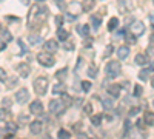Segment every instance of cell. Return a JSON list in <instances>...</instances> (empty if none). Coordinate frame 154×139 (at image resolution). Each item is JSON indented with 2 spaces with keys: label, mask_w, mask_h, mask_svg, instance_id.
Segmentation results:
<instances>
[{
  "label": "cell",
  "mask_w": 154,
  "mask_h": 139,
  "mask_svg": "<svg viewBox=\"0 0 154 139\" xmlns=\"http://www.w3.org/2000/svg\"><path fill=\"white\" fill-rule=\"evenodd\" d=\"M128 56H130V48H128V46H120V48H117V57H119L120 60H125Z\"/></svg>",
  "instance_id": "7c38bea8"
},
{
  "label": "cell",
  "mask_w": 154,
  "mask_h": 139,
  "mask_svg": "<svg viewBox=\"0 0 154 139\" xmlns=\"http://www.w3.org/2000/svg\"><path fill=\"white\" fill-rule=\"evenodd\" d=\"M34 91L37 96H45L48 91V79L46 77H37L34 81Z\"/></svg>",
  "instance_id": "7a4b0ae2"
},
{
  "label": "cell",
  "mask_w": 154,
  "mask_h": 139,
  "mask_svg": "<svg viewBox=\"0 0 154 139\" xmlns=\"http://www.w3.org/2000/svg\"><path fill=\"white\" fill-rule=\"evenodd\" d=\"M8 79V76H6V71L3 70V68H0V81H2V82H5Z\"/></svg>",
  "instance_id": "836d02e7"
},
{
  "label": "cell",
  "mask_w": 154,
  "mask_h": 139,
  "mask_svg": "<svg viewBox=\"0 0 154 139\" xmlns=\"http://www.w3.org/2000/svg\"><path fill=\"white\" fill-rule=\"evenodd\" d=\"M120 85H117V84H112V85H109L108 88H106V91H108V94L109 96H112V97H119L120 96Z\"/></svg>",
  "instance_id": "9c48e42d"
},
{
  "label": "cell",
  "mask_w": 154,
  "mask_h": 139,
  "mask_svg": "<svg viewBox=\"0 0 154 139\" xmlns=\"http://www.w3.org/2000/svg\"><path fill=\"white\" fill-rule=\"evenodd\" d=\"M131 33L134 34V36H140L143 31H145V25L142 23V22H139V20H136L133 25H131Z\"/></svg>",
  "instance_id": "8992f818"
},
{
  "label": "cell",
  "mask_w": 154,
  "mask_h": 139,
  "mask_svg": "<svg viewBox=\"0 0 154 139\" xmlns=\"http://www.w3.org/2000/svg\"><path fill=\"white\" fill-rule=\"evenodd\" d=\"M62 102L65 104V105H68V107H69V105L72 104V97H71V96H68V94L65 93V94H62Z\"/></svg>",
  "instance_id": "484cf974"
},
{
  "label": "cell",
  "mask_w": 154,
  "mask_h": 139,
  "mask_svg": "<svg viewBox=\"0 0 154 139\" xmlns=\"http://www.w3.org/2000/svg\"><path fill=\"white\" fill-rule=\"evenodd\" d=\"M149 19H151V22H152V27H154V12H152V14L149 16Z\"/></svg>",
  "instance_id": "bcb514c9"
},
{
  "label": "cell",
  "mask_w": 154,
  "mask_h": 139,
  "mask_svg": "<svg viewBox=\"0 0 154 139\" xmlns=\"http://www.w3.org/2000/svg\"><path fill=\"white\" fill-rule=\"evenodd\" d=\"M65 108H66V105L62 102V99H53L49 102V111L54 113V115H62Z\"/></svg>",
  "instance_id": "277c9868"
},
{
  "label": "cell",
  "mask_w": 154,
  "mask_h": 139,
  "mask_svg": "<svg viewBox=\"0 0 154 139\" xmlns=\"http://www.w3.org/2000/svg\"><path fill=\"white\" fill-rule=\"evenodd\" d=\"M91 23H93V28H94V30H99L100 23H102V19H100V16H97V14H93V17H91Z\"/></svg>",
  "instance_id": "d6986e66"
},
{
  "label": "cell",
  "mask_w": 154,
  "mask_h": 139,
  "mask_svg": "<svg viewBox=\"0 0 154 139\" xmlns=\"http://www.w3.org/2000/svg\"><path fill=\"white\" fill-rule=\"evenodd\" d=\"M54 3L59 6L60 11H65L66 9V3H65V0H54Z\"/></svg>",
  "instance_id": "4316f807"
},
{
  "label": "cell",
  "mask_w": 154,
  "mask_h": 139,
  "mask_svg": "<svg viewBox=\"0 0 154 139\" xmlns=\"http://www.w3.org/2000/svg\"><path fill=\"white\" fill-rule=\"evenodd\" d=\"M142 85H136V88H134V96L136 97H140V94H142Z\"/></svg>",
  "instance_id": "1f68e13d"
},
{
  "label": "cell",
  "mask_w": 154,
  "mask_h": 139,
  "mask_svg": "<svg viewBox=\"0 0 154 139\" xmlns=\"http://www.w3.org/2000/svg\"><path fill=\"white\" fill-rule=\"evenodd\" d=\"M152 104H154V102H152Z\"/></svg>",
  "instance_id": "f5cc1de1"
},
{
  "label": "cell",
  "mask_w": 154,
  "mask_h": 139,
  "mask_svg": "<svg viewBox=\"0 0 154 139\" xmlns=\"http://www.w3.org/2000/svg\"><path fill=\"white\" fill-rule=\"evenodd\" d=\"M16 100L20 104V105H23V104H26L28 100H29V91L26 90V88H20V90L16 93Z\"/></svg>",
  "instance_id": "5b68a950"
},
{
  "label": "cell",
  "mask_w": 154,
  "mask_h": 139,
  "mask_svg": "<svg viewBox=\"0 0 154 139\" xmlns=\"http://www.w3.org/2000/svg\"><path fill=\"white\" fill-rule=\"evenodd\" d=\"M82 88H83V91H89V88H91V84H89L88 81H83V82H82Z\"/></svg>",
  "instance_id": "d590c367"
},
{
  "label": "cell",
  "mask_w": 154,
  "mask_h": 139,
  "mask_svg": "<svg viewBox=\"0 0 154 139\" xmlns=\"http://www.w3.org/2000/svg\"><path fill=\"white\" fill-rule=\"evenodd\" d=\"M102 105H103L105 110H112V100L105 97V99H102Z\"/></svg>",
  "instance_id": "cb8c5ba5"
},
{
  "label": "cell",
  "mask_w": 154,
  "mask_h": 139,
  "mask_svg": "<svg viewBox=\"0 0 154 139\" xmlns=\"http://www.w3.org/2000/svg\"><path fill=\"white\" fill-rule=\"evenodd\" d=\"M53 93H54V94H65V93H66V87L63 85L62 82H59L57 85L53 87Z\"/></svg>",
  "instance_id": "4fadbf2b"
},
{
  "label": "cell",
  "mask_w": 154,
  "mask_h": 139,
  "mask_svg": "<svg viewBox=\"0 0 154 139\" xmlns=\"http://www.w3.org/2000/svg\"><path fill=\"white\" fill-rule=\"evenodd\" d=\"M5 128H6L9 133H16V131L19 130V125H17L16 122H11V121H8V122L5 124Z\"/></svg>",
  "instance_id": "2e32d148"
},
{
  "label": "cell",
  "mask_w": 154,
  "mask_h": 139,
  "mask_svg": "<svg viewBox=\"0 0 154 139\" xmlns=\"http://www.w3.org/2000/svg\"><path fill=\"white\" fill-rule=\"evenodd\" d=\"M42 122L40 121H32L31 124H29V130H31V133L32 134H40L42 133Z\"/></svg>",
  "instance_id": "8fae6325"
},
{
  "label": "cell",
  "mask_w": 154,
  "mask_h": 139,
  "mask_svg": "<svg viewBox=\"0 0 154 139\" xmlns=\"http://www.w3.org/2000/svg\"><path fill=\"white\" fill-rule=\"evenodd\" d=\"M62 22H63V17H62V16H56V19H54V23L57 25L59 28H62Z\"/></svg>",
  "instance_id": "e575fe53"
},
{
  "label": "cell",
  "mask_w": 154,
  "mask_h": 139,
  "mask_svg": "<svg viewBox=\"0 0 154 139\" xmlns=\"http://www.w3.org/2000/svg\"><path fill=\"white\" fill-rule=\"evenodd\" d=\"M151 70H152V71H154V60H152V62H151Z\"/></svg>",
  "instance_id": "7dc6e473"
},
{
  "label": "cell",
  "mask_w": 154,
  "mask_h": 139,
  "mask_svg": "<svg viewBox=\"0 0 154 139\" xmlns=\"http://www.w3.org/2000/svg\"><path fill=\"white\" fill-rule=\"evenodd\" d=\"M17 43H19V46H20V53H22V54H25V53L28 51V48H26V45L23 43V40H20V39H19V40H17Z\"/></svg>",
  "instance_id": "4dcf8cb0"
},
{
  "label": "cell",
  "mask_w": 154,
  "mask_h": 139,
  "mask_svg": "<svg viewBox=\"0 0 154 139\" xmlns=\"http://www.w3.org/2000/svg\"><path fill=\"white\" fill-rule=\"evenodd\" d=\"M125 39H126V42H128V43H131V45H133V43H136V37H134L133 34H128V36L125 37Z\"/></svg>",
  "instance_id": "d6a6232c"
},
{
  "label": "cell",
  "mask_w": 154,
  "mask_h": 139,
  "mask_svg": "<svg viewBox=\"0 0 154 139\" xmlns=\"http://www.w3.org/2000/svg\"><path fill=\"white\" fill-rule=\"evenodd\" d=\"M28 40L31 45H38V43H42V37L40 36H37V34H31L28 37Z\"/></svg>",
  "instance_id": "44dd1931"
},
{
  "label": "cell",
  "mask_w": 154,
  "mask_h": 139,
  "mask_svg": "<svg viewBox=\"0 0 154 139\" xmlns=\"http://www.w3.org/2000/svg\"><path fill=\"white\" fill-rule=\"evenodd\" d=\"M66 19H68V20H75V16H72V14H66Z\"/></svg>",
  "instance_id": "ee69618b"
},
{
  "label": "cell",
  "mask_w": 154,
  "mask_h": 139,
  "mask_svg": "<svg viewBox=\"0 0 154 139\" xmlns=\"http://www.w3.org/2000/svg\"><path fill=\"white\" fill-rule=\"evenodd\" d=\"M3 119H5V113L0 110V121H3Z\"/></svg>",
  "instance_id": "f6af8a7d"
},
{
  "label": "cell",
  "mask_w": 154,
  "mask_h": 139,
  "mask_svg": "<svg viewBox=\"0 0 154 139\" xmlns=\"http://www.w3.org/2000/svg\"><path fill=\"white\" fill-rule=\"evenodd\" d=\"M94 8V0H83L82 2V9L83 11H91Z\"/></svg>",
  "instance_id": "e0dca14e"
},
{
  "label": "cell",
  "mask_w": 154,
  "mask_h": 139,
  "mask_svg": "<svg viewBox=\"0 0 154 139\" xmlns=\"http://www.w3.org/2000/svg\"><path fill=\"white\" fill-rule=\"evenodd\" d=\"M16 84H17V77H12V79L8 82V88H9V90H11V88H14Z\"/></svg>",
  "instance_id": "8d00e7d4"
},
{
  "label": "cell",
  "mask_w": 154,
  "mask_h": 139,
  "mask_svg": "<svg viewBox=\"0 0 154 139\" xmlns=\"http://www.w3.org/2000/svg\"><path fill=\"white\" fill-rule=\"evenodd\" d=\"M88 76H89V77H96V68H93V67L89 68L88 70Z\"/></svg>",
  "instance_id": "b9f144b4"
},
{
  "label": "cell",
  "mask_w": 154,
  "mask_h": 139,
  "mask_svg": "<svg viewBox=\"0 0 154 139\" xmlns=\"http://www.w3.org/2000/svg\"><path fill=\"white\" fill-rule=\"evenodd\" d=\"M5 139H12V134H9L8 137H5Z\"/></svg>",
  "instance_id": "f907efd6"
},
{
  "label": "cell",
  "mask_w": 154,
  "mask_h": 139,
  "mask_svg": "<svg viewBox=\"0 0 154 139\" xmlns=\"http://www.w3.org/2000/svg\"><path fill=\"white\" fill-rule=\"evenodd\" d=\"M120 71H122V68H120V64L117 60H109L106 64V67H105V73H106L108 77H111V79L117 77V76L120 74Z\"/></svg>",
  "instance_id": "6da1fadb"
},
{
  "label": "cell",
  "mask_w": 154,
  "mask_h": 139,
  "mask_svg": "<svg viewBox=\"0 0 154 139\" xmlns=\"http://www.w3.org/2000/svg\"><path fill=\"white\" fill-rule=\"evenodd\" d=\"M112 53H114V48H112L111 45H108V46H106V49L103 51V57H109Z\"/></svg>",
  "instance_id": "f546056e"
},
{
  "label": "cell",
  "mask_w": 154,
  "mask_h": 139,
  "mask_svg": "<svg viewBox=\"0 0 154 139\" xmlns=\"http://www.w3.org/2000/svg\"><path fill=\"white\" fill-rule=\"evenodd\" d=\"M3 40H5V42L12 40V37H11V33H9V31H5V33H3Z\"/></svg>",
  "instance_id": "f35d334b"
},
{
  "label": "cell",
  "mask_w": 154,
  "mask_h": 139,
  "mask_svg": "<svg viewBox=\"0 0 154 139\" xmlns=\"http://www.w3.org/2000/svg\"><path fill=\"white\" fill-rule=\"evenodd\" d=\"M151 85H152V88H154V76H152V79H151Z\"/></svg>",
  "instance_id": "c3c4849f"
},
{
  "label": "cell",
  "mask_w": 154,
  "mask_h": 139,
  "mask_svg": "<svg viewBox=\"0 0 154 139\" xmlns=\"http://www.w3.org/2000/svg\"><path fill=\"white\" fill-rule=\"evenodd\" d=\"M83 111L86 113V115H91V111H93V105H91V104H86V105H85V108H83Z\"/></svg>",
  "instance_id": "60d3db41"
},
{
  "label": "cell",
  "mask_w": 154,
  "mask_h": 139,
  "mask_svg": "<svg viewBox=\"0 0 154 139\" xmlns=\"http://www.w3.org/2000/svg\"><path fill=\"white\" fill-rule=\"evenodd\" d=\"M143 122H145L146 125H154V113H152V111H145Z\"/></svg>",
  "instance_id": "5bb4252c"
},
{
  "label": "cell",
  "mask_w": 154,
  "mask_h": 139,
  "mask_svg": "<svg viewBox=\"0 0 154 139\" xmlns=\"http://www.w3.org/2000/svg\"><path fill=\"white\" fill-rule=\"evenodd\" d=\"M29 110H31L32 115H42L43 113V104L40 102V100H34V102H31Z\"/></svg>",
  "instance_id": "52a82bcc"
},
{
  "label": "cell",
  "mask_w": 154,
  "mask_h": 139,
  "mask_svg": "<svg viewBox=\"0 0 154 139\" xmlns=\"http://www.w3.org/2000/svg\"><path fill=\"white\" fill-rule=\"evenodd\" d=\"M68 36H69V33H68L66 30H63V28H59V30H57V37H59V40H66Z\"/></svg>",
  "instance_id": "7402d4cb"
},
{
  "label": "cell",
  "mask_w": 154,
  "mask_h": 139,
  "mask_svg": "<svg viewBox=\"0 0 154 139\" xmlns=\"http://www.w3.org/2000/svg\"><path fill=\"white\" fill-rule=\"evenodd\" d=\"M2 107H6V108L11 107V99H9V97H6V99L2 100Z\"/></svg>",
  "instance_id": "ab89813d"
},
{
  "label": "cell",
  "mask_w": 154,
  "mask_h": 139,
  "mask_svg": "<svg viewBox=\"0 0 154 139\" xmlns=\"http://www.w3.org/2000/svg\"><path fill=\"white\" fill-rule=\"evenodd\" d=\"M100 122H102V115H93V116H91V124H93V125L99 127Z\"/></svg>",
  "instance_id": "d4e9b609"
},
{
  "label": "cell",
  "mask_w": 154,
  "mask_h": 139,
  "mask_svg": "<svg viewBox=\"0 0 154 139\" xmlns=\"http://www.w3.org/2000/svg\"><path fill=\"white\" fill-rule=\"evenodd\" d=\"M117 27H119V19L117 17H111L109 19V23H108V30L109 31H114Z\"/></svg>",
  "instance_id": "ffe728a7"
},
{
  "label": "cell",
  "mask_w": 154,
  "mask_h": 139,
  "mask_svg": "<svg viewBox=\"0 0 154 139\" xmlns=\"http://www.w3.org/2000/svg\"><path fill=\"white\" fill-rule=\"evenodd\" d=\"M69 136H71V134H69L66 130H63V128L59 130V139H69Z\"/></svg>",
  "instance_id": "83f0119b"
},
{
  "label": "cell",
  "mask_w": 154,
  "mask_h": 139,
  "mask_svg": "<svg viewBox=\"0 0 154 139\" xmlns=\"http://www.w3.org/2000/svg\"><path fill=\"white\" fill-rule=\"evenodd\" d=\"M77 33L83 37H88L89 36V25H79L77 27Z\"/></svg>",
  "instance_id": "9a60e30c"
},
{
  "label": "cell",
  "mask_w": 154,
  "mask_h": 139,
  "mask_svg": "<svg viewBox=\"0 0 154 139\" xmlns=\"http://www.w3.org/2000/svg\"><path fill=\"white\" fill-rule=\"evenodd\" d=\"M17 71H19V74L22 76V77H28L29 73H31V67L28 64H19Z\"/></svg>",
  "instance_id": "30bf717a"
},
{
  "label": "cell",
  "mask_w": 154,
  "mask_h": 139,
  "mask_svg": "<svg viewBox=\"0 0 154 139\" xmlns=\"http://www.w3.org/2000/svg\"><path fill=\"white\" fill-rule=\"evenodd\" d=\"M35 2H38V3H42V2H46V0H35Z\"/></svg>",
  "instance_id": "681fc988"
},
{
  "label": "cell",
  "mask_w": 154,
  "mask_h": 139,
  "mask_svg": "<svg viewBox=\"0 0 154 139\" xmlns=\"http://www.w3.org/2000/svg\"><path fill=\"white\" fill-rule=\"evenodd\" d=\"M66 73H68V68H62V70H59L57 73H56V77L62 82L63 79H65L66 77Z\"/></svg>",
  "instance_id": "603a6c76"
},
{
  "label": "cell",
  "mask_w": 154,
  "mask_h": 139,
  "mask_svg": "<svg viewBox=\"0 0 154 139\" xmlns=\"http://www.w3.org/2000/svg\"><path fill=\"white\" fill-rule=\"evenodd\" d=\"M136 64L137 65H146L148 64V57L145 54H137L136 56Z\"/></svg>",
  "instance_id": "ac0fdd59"
},
{
  "label": "cell",
  "mask_w": 154,
  "mask_h": 139,
  "mask_svg": "<svg viewBox=\"0 0 154 139\" xmlns=\"http://www.w3.org/2000/svg\"><path fill=\"white\" fill-rule=\"evenodd\" d=\"M37 60H38V64L40 65H43V67H53L54 65V57L51 56L49 53H46V51H43V53H38L37 54Z\"/></svg>",
  "instance_id": "3957f363"
},
{
  "label": "cell",
  "mask_w": 154,
  "mask_h": 139,
  "mask_svg": "<svg viewBox=\"0 0 154 139\" xmlns=\"http://www.w3.org/2000/svg\"><path fill=\"white\" fill-rule=\"evenodd\" d=\"M148 74H149V70H142L139 74V79L140 81H146L148 79Z\"/></svg>",
  "instance_id": "f1b7e54d"
},
{
  "label": "cell",
  "mask_w": 154,
  "mask_h": 139,
  "mask_svg": "<svg viewBox=\"0 0 154 139\" xmlns=\"http://www.w3.org/2000/svg\"><path fill=\"white\" fill-rule=\"evenodd\" d=\"M43 48L46 49V53H49V54H51V53H54L56 49L59 48V43H57L54 39H51V40H46V42H45Z\"/></svg>",
  "instance_id": "ba28073f"
},
{
  "label": "cell",
  "mask_w": 154,
  "mask_h": 139,
  "mask_svg": "<svg viewBox=\"0 0 154 139\" xmlns=\"http://www.w3.org/2000/svg\"><path fill=\"white\" fill-rule=\"evenodd\" d=\"M139 111H140V108H139V107H133V108L130 110V113H128V115H130V116H136Z\"/></svg>",
  "instance_id": "74e56055"
},
{
  "label": "cell",
  "mask_w": 154,
  "mask_h": 139,
  "mask_svg": "<svg viewBox=\"0 0 154 139\" xmlns=\"http://www.w3.org/2000/svg\"><path fill=\"white\" fill-rule=\"evenodd\" d=\"M152 3H154V0H152Z\"/></svg>",
  "instance_id": "816d5d0a"
},
{
  "label": "cell",
  "mask_w": 154,
  "mask_h": 139,
  "mask_svg": "<svg viewBox=\"0 0 154 139\" xmlns=\"http://www.w3.org/2000/svg\"><path fill=\"white\" fill-rule=\"evenodd\" d=\"M5 48H6V43H5V40H0V51H3Z\"/></svg>",
  "instance_id": "7bdbcfd3"
}]
</instances>
